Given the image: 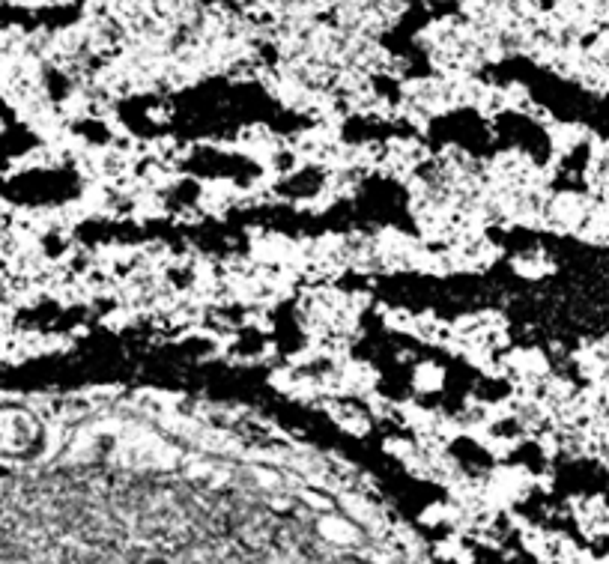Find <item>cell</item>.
Returning a JSON list of instances; mask_svg holds the SVG:
<instances>
[]
</instances>
